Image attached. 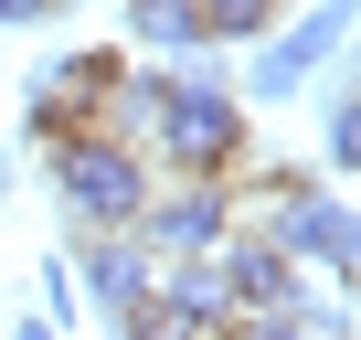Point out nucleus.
<instances>
[{"label": "nucleus", "instance_id": "obj_1", "mask_svg": "<svg viewBox=\"0 0 361 340\" xmlns=\"http://www.w3.org/2000/svg\"><path fill=\"white\" fill-rule=\"evenodd\" d=\"M159 170L180 181H245V107L224 75H159Z\"/></svg>", "mask_w": 361, "mask_h": 340}, {"label": "nucleus", "instance_id": "obj_2", "mask_svg": "<svg viewBox=\"0 0 361 340\" xmlns=\"http://www.w3.org/2000/svg\"><path fill=\"white\" fill-rule=\"evenodd\" d=\"M54 192H64V213L85 234H128L138 202H149V170H138V149H117L106 128H85V138L54 149Z\"/></svg>", "mask_w": 361, "mask_h": 340}, {"label": "nucleus", "instance_id": "obj_3", "mask_svg": "<svg viewBox=\"0 0 361 340\" xmlns=\"http://www.w3.org/2000/svg\"><path fill=\"white\" fill-rule=\"evenodd\" d=\"M255 202H266V245L276 255H298V266H340V277H361V213L350 202H329V192H308V181H287V170H266L255 181Z\"/></svg>", "mask_w": 361, "mask_h": 340}, {"label": "nucleus", "instance_id": "obj_4", "mask_svg": "<svg viewBox=\"0 0 361 340\" xmlns=\"http://www.w3.org/2000/svg\"><path fill=\"white\" fill-rule=\"evenodd\" d=\"M128 85V64L117 54H64L43 85H32V107H22V128L43 138V149H64V138H85V128H106V96Z\"/></svg>", "mask_w": 361, "mask_h": 340}, {"label": "nucleus", "instance_id": "obj_5", "mask_svg": "<svg viewBox=\"0 0 361 340\" xmlns=\"http://www.w3.org/2000/svg\"><path fill=\"white\" fill-rule=\"evenodd\" d=\"M128 234L149 245V266H159V255H213V245L234 234V181H180V192H149Z\"/></svg>", "mask_w": 361, "mask_h": 340}, {"label": "nucleus", "instance_id": "obj_6", "mask_svg": "<svg viewBox=\"0 0 361 340\" xmlns=\"http://www.w3.org/2000/svg\"><path fill=\"white\" fill-rule=\"evenodd\" d=\"M340 22H350L340 0H319L308 22H287V32H266V54H255V75H245V85H255V96H298V85H308V75H319V64L340 54Z\"/></svg>", "mask_w": 361, "mask_h": 340}, {"label": "nucleus", "instance_id": "obj_7", "mask_svg": "<svg viewBox=\"0 0 361 340\" xmlns=\"http://www.w3.org/2000/svg\"><path fill=\"white\" fill-rule=\"evenodd\" d=\"M213 266H224V298H234L245 319L298 298V255H276L266 234H224V245H213Z\"/></svg>", "mask_w": 361, "mask_h": 340}, {"label": "nucleus", "instance_id": "obj_8", "mask_svg": "<svg viewBox=\"0 0 361 340\" xmlns=\"http://www.w3.org/2000/svg\"><path fill=\"white\" fill-rule=\"evenodd\" d=\"M75 287H85L106 319H128V308L149 298V245H138V234H85V266H75Z\"/></svg>", "mask_w": 361, "mask_h": 340}, {"label": "nucleus", "instance_id": "obj_9", "mask_svg": "<svg viewBox=\"0 0 361 340\" xmlns=\"http://www.w3.org/2000/svg\"><path fill=\"white\" fill-rule=\"evenodd\" d=\"M149 298H159V308H180L192 329H213V340H224V319H234V298H224V266H213V255H159V266H149Z\"/></svg>", "mask_w": 361, "mask_h": 340}, {"label": "nucleus", "instance_id": "obj_10", "mask_svg": "<svg viewBox=\"0 0 361 340\" xmlns=\"http://www.w3.org/2000/svg\"><path fill=\"white\" fill-rule=\"evenodd\" d=\"M192 32L202 43H266L276 32V0H192Z\"/></svg>", "mask_w": 361, "mask_h": 340}, {"label": "nucleus", "instance_id": "obj_11", "mask_svg": "<svg viewBox=\"0 0 361 340\" xmlns=\"http://www.w3.org/2000/svg\"><path fill=\"white\" fill-rule=\"evenodd\" d=\"M128 32H138V43H159V54H202L192 0H128Z\"/></svg>", "mask_w": 361, "mask_h": 340}, {"label": "nucleus", "instance_id": "obj_12", "mask_svg": "<svg viewBox=\"0 0 361 340\" xmlns=\"http://www.w3.org/2000/svg\"><path fill=\"white\" fill-rule=\"evenodd\" d=\"M117 340H213V329H192L180 308H159V298H138V308L117 319Z\"/></svg>", "mask_w": 361, "mask_h": 340}, {"label": "nucleus", "instance_id": "obj_13", "mask_svg": "<svg viewBox=\"0 0 361 340\" xmlns=\"http://www.w3.org/2000/svg\"><path fill=\"white\" fill-rule=\"evenodd\" d=\"M329 170H361V96L329 107Z\"/></svg>", "mask_w": 361, "mask_h": 340}, {"label": "nucleus", "instance_id": "obj_14", "mask_svg": "<svg viewBox=\"0 0 361 340\" xmlns=\"http://www.w3.org/2000/svg\"><path fill=\"white\" fill-rule=\"evenodd\" d=\"M298 340H350V319H340V308H319V298H298Z\"/></svg>", "mask_w": 361, "mask_h": 340}, {"label": "nucleus", "instance_id": "obj_15", "mask_svg": "<svg viewBox=\"0 0 361 340\" xmlns=\"http://www.w3.org/2000/svg\"><path fill=\"white\" fill-rule=\"evenodd\" d=\"M54 11V0H0V22H43Z\"/></svg>", "mask_w": 361, "mask_h": 340}, {"label": "nucleus", "instance_id": "obj_16", "mask_svg": "<svg viewBox=\"0 0 361 340\" xmlns=\"http://www.w3.org/2000/svg\"><path fill=\"white\" fill-rule=\"evenodd\" d=\"M22 340H54V319H22Z\"/></svg>", "mask_w": 361, "mask_h": 340}, {"label": "nucleus", "instance_id": "obj_17", "mask_svg": "<svg viewBox=\"0 0 361 340\" xmlns=\"http://www.w3.org/2000/svg\"><path fill=\"white\" fill-rule=\"evenodd\" d=\"M0 192H11V181H0Z\"/></svg>", "mask_w": 361, "mask_h": 340}]
</instances>
